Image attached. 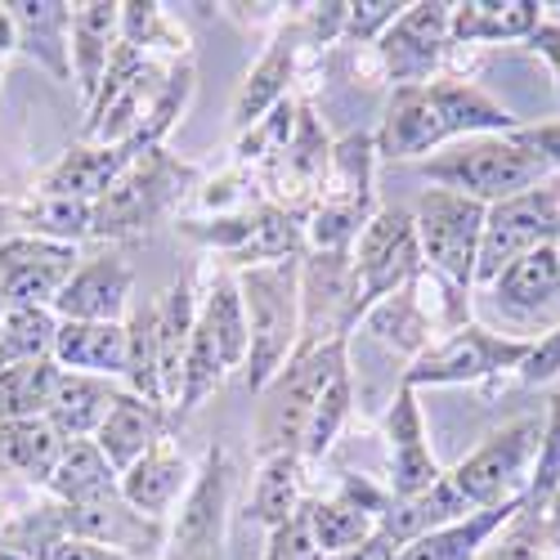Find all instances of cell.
<instances>
[{
    "instance_id": "cell-1",
    "label": "cell",
    "mask_w": 560,
    "mask_h": 560,
    "mask_svg": "<svg viewBox=\"0 0 560 560\" xmlns=\"http://www.w3.org/2000/svg\"><path fill=\"white\" fill-rule=\"evenodd\" d=\"M521 130L516 113L498 104L489 90L462 77H431L422 85H395L382 126L372 135L377 162H427L431 153L471 135Z\"/></svg>"
},
{
    "instance_id": "cell-2",
    "label": "cell",
    "mask_w": 560,
    "mask_h": 560,
    "mask_svg": "<svg viewBox=\"0 0 560 560\" xmlns=\"http://www.w3.org/2000/svg\"><path fill=\"white\" fill-rule=\"evenodd\" d=\"M233 283H238L247 310V337H252L243 382L252 395H260L292 363L301 346V256L238 269Z\"/></svg>"
},
{
    "instance_id": "cell-3",
    "label": "cell",
    "mask_w": 560,
    "mask_h": 560,
    "mask_svg": "<svg viewBox=\"0 0 560 560\" xmlns=\"http://www.w3.org/2000/svg\"><path fill=\"white\" fill-rule=\"evenodd\" d=\"M417 175L431 179L435 189L476 198L485 207L506 202V198H521V194H529V189H538V184L551 179L547 162L525 144L516 130H511V135L457 139V144L431 153L427 162H417Z\"/></svg>"
},
{
    "instance_id": "cell-4",
    "label": "cell",
    "mask_w": 560,
    "mask_h": 560,
    "mask_svg": "<svg viewBox=\"0 0 560 560\" xmlns=\"http://www.w3.org/2000/svg\"><path fill=\"white\" fill-rule=\"evenodd\" d=\"M198 189V166L175 158L166 144L139 153L95 202V233L90 238H139L153 224L171 220L179 202Z\"/></svg>"
},
{
    "instance_id": "cell-5",
    "label": "cell",
    "mask_w": 560,
    "mask_h": 560,
    "mask_svg": "<svg viewBox=\"0 0 560 560\" xmlns=\"http://www.w3.org/2000/svg\"><path fill=\"white\" fill-rule=\"evenodd\" d=\"M377 144L372 135L350 130L332 144L318 202L305 220V252H350L363 224L377 215Z\"/></svg>"
},
{
    "instance_id": "cell-6",
    "label": "cell",
    "mask_w": 560,
    "mask_h": 560,
    "mask_svg": "<svg viewBox=\"0 0 560 560\" xmlns=\"http://www.w3.org/2000/svg\"><path fill=\"white\" fill-rule=\"evenodd\" d=\"M466 323H471V292L431 273L427 265L417 269L408 288H399L395 296L377 301L363 314V328L372 337L412 359H422L431 346H440L444 337L466 328Z\"/></svg>"
},
{
    "instance_id": "cell-7",
    "label": "cell",
    "mask_w": 560,
    "mask_h": 560,
    "mask_svg": "<svg viewBox=\"0 0 560 560\" xmlns=\"http://www.w3.org/2000/svg\"><path fill=\"white\" fill-rule=\"evenodd\" d=\"M341 368H350V341H328L318 350L296 354L278 377L260 390V412H256V453H301L305 427L314 417V404Z\"/></svg>"
},
{
    "instance_id": "cell-8",
    "label": "cell",
    "mask_w": 560,
    "mask_h": 560,
    "mask_svg": "<svg viewBox=\"0 0 560 560\" xmlns=\"http://www.w3.org/2000/svg\"><path fill=\"white\" fill-rule=\"evenodd\" d=\"M538 444H542V422L538 417H516V422L493 431L471 457H462L444 476L466 502V511H485L511 498H525L534 462H538Z\"/></svg>"
},
{
    "instance_id": "cell-9",
    "label": "cell",
    "mask_w": 560,
    "mask_h": 560,
    "mask_svg": "<svg viewBox=\"0 0 560 560\" xmlns=\"http://www.w3.org/2000/svg\"><path fill=\"white\" fill-rule=\"evenodd\" d=\"M485 202L462 198L448 189H427L412 211L417 224V247H422V265L448 283L476 288V260H480V238H485Z\"/></svg>"
},
{
    "instance_id": "cell-10",
    "label": "cell",
    "mask_w": 560,
    "mask_h": 560,
    "mask_svg": "<svg viewBox=\"0 0 560 560\" xmlns=\"http://www.w3.org/2000/svg\"><path fill=\"white\" fill-rule=\"evenodd\" d=\"M229 506H233V462L224 444H211L202 466L194 471L189 493L179 498L162 560H224Z\"/></svg>"
},
{
    "instance_id": "cell-11",
    "label": "cell",
    "mask_w": 560,
    "mask_h": 560,
    "mask_svg": "<svg viewBox=\"0 0 560 560\" xmlns=\"http://www.w3.org/2000/svg\"><path fill=\"white\" fill-rule=\"evenodd\" d=\"M560 243V179H547L538 189L493 202L485 211V238L476 260V288H489L493 278L538 247Z\"/></svg>"
},
{
    "instance_id": "cell-12",
    "label": "cell",
    "mask_w": 560,
    "mask_h": 560,
    "mask_svg": "<svg viewBox=\"0 0 560 560\" xmlns=\"http://www.w3.org/2000/svg\"><path fill=\"white\" fill-rule=\"evenodd\" d=\"M534 337H502L489 332L480 323H466L453 337H444L440 346H431L422 359H412L404 368L399 386H476L502 372H516L521 359L529 354Z\"/></svg>"
},
{
    "instance_id": "cell-13",
    "label": "cell",
    "mask_w": 560,
    "mask_h": 560,
    "mask_svg": "<svg viewBox=\"0 0 560 560\" xmlns=\"http://www.w3.org/2000/svg\"><path fill=\"white\" fill-rule=\"evenodd\" d=\"M350 260H354V278H359V323H363V314L372 305L395 296L399 288H408L417 278V269H422V247H417L412 211L382 207L354 238Z\"/></svg>"
},
{
    "instance_id": "cell-14",
    "label": "cell",
    "mask_w": 560,
    "mask_h": 560,
    "mask_svg": "<svg viewBox=\"0 0 560 560\" xmlns=\"http://www.w3.org/2000/svg\"><path fill=\"white\" fill-rule=\"evenodd\" d=\"M354 328H359V278H354L350 252H305L301 256V346L296 354L318 350L328 341H350Z\"/></svg>"
},
{
    "instance_id": "cell-15",
    "label": "cell",
    "mask_w": 560,
    "mask_h": 560,
    "mask_svg": "<svg viewBox=\"0 0 560 560\" xmlns=\"http://www.w3.org/2000/svg\"><path fill=\"white\" fill-rule=\"evenodd\" d=\"M328 162H332V139L323 130V121L314 117L310 104H296V126H292V139L283 144V153L269 158L260 171V189H265V202L296 215L301 224L310 220L314 202H318V189H323V175H328Z\"/></svg>"
},
{
    "instance_id": "cell-16",
    "label": "cell",
    "mask_w": 560,
    "mask_h": 560,
    "mask_svg": "<svg viewBox=\"0 0 560 560\" xmlns=\"http://www.w3.org/2000/svg\"><path fill=\"white\" fill-rule=\"evenodd\" d=\"M448 14L453 5L444 0H417L377 36L372 55L390 85H422L435 77L440 59L448 55Z\"/></svg>"
},
{
    "instance_id": "cell-17",
    "label": "cell",
    "mask_w": 560,
    "mask_h": 560,
    "mask_svg": "<svg viewBox=\"0 0 560 560\" xmlns=\"http://www.w3.org/2000/svg\"><path fill=\"white\" fill-rule=\"evenodd\" d=\"M77 265V247L14 233L0 243V310H55Z\"/></svg>"
},
{
    "instance_id": "cell-18",
    "label": "cell",
    "mask_w": 560,
    "mask_h": 560,
    "mask_svg": "<svg viewBox=\"0 0 560 560\" xmlns=\"http://www.w3.org/2000/svg\"><path fill=\"white\" fill-rule=\"evenodd\" d=\"M390 502L386 485H372L363 476H346L337 493L328 498H305V516H310V534L323 547V556L350 551L359 542H368L377 534V521Z\"/></svg>"
},
{
    "instance_id": "cell-19",
    "label": "cell",
    "mask_w": 560,
    "mask_h": 560,
    "mask_svg": "<svg viewBox=\"0 0 560 560\" xmlns=\"http://www.w3.org/2000/svg\"><path fill=\"white\" fill-rule=\"evenodd\" d=\"M130 292H135V269L126 256L104 252L90 256L72 269L68 288L55 301V318L72 323H126L130 314Z\"/></svg>"
},
{
    "instance_id": "cell-20",
    "label": "cell",
    "mask_w": 560,
    "mask_h": 560,
    "mask_svg": "<svg viewBox=\"0 0 560 560\" xmlns=\"http://www.w3.org/2000/svg\"><path fill=\"white\" fill-rule=\"evenodd\" d=\"M386 453H390V476H386L390 498H417L444 476L431 444H427V417H422V404H417L412 386H399L390 399Z\"/></svg>"
},
{
    "instance_id": "cell-21",
    "label": "cell",
    "mask_w": 560,
    "mask_h": 560,
    "mask_svg": "<svg viewBox=\"0 0 560 560\" xmlns=\"http://www.w3.org/2000/svg\"><path fill=\"white\" fill-rule=\"evenodd\" d=\"M171 422H175L171 408L149 404V399H139V395H130V390L117 395L113 412L104 417V427L95 431V444H100V453L108 457V466L117 471V480H121V471H130V466L144 457L153 444L171 440Z\"/></svg>"
},
{
    "instance_id": "cell-22",
    "label": "cell",
    "mask_w": 560,
    "mask_h": 560,
    "mask_svg": "<svg viewBox=\"0 0 560 560\" xmlns=\"http://www.w3.org/2000/svg\"><path fill=\"white\" fill-rule=\"evenodd\" d=\"M194 471L198 466H189V457L179 453V444L162 440V444H153L144 457H139L130 471H121L117 489L135 511H144V516H153V521H166L171 506H179V498L189 493Z\"/></svg>"
},
{
    "instance_id": "cell-23",
    "label": "cell",
    "mask_w": 560,
    "mask_h": 560,
    "mask_svg": "<svg viewBox=\"0 0 560 560\" xmlns=\"http://www.w3.org/2000/svg\"><path fill=\"white\" fill-rule=\"evenodd\" d=\"M121 45V5L117 0H85L72 5V81L81 90V100L90 108V100L100 95V81Z\"/></svg>"
},
{
    "instance_id": "cell-24",
    "label": "cell",
    "mask_w": 560,
    "mask_h": 560,
    "mask_svg": "<svg viewBox=\"0 0 560 560\" xmlns=\"http://www.w3.org/2000/svg\"><path fill=\"white\" fill-rule=\"evenodd\" d=\"M198 323V292L194 278H175V283L153 301V346H158V372H162V399L175 417L179 382H184V354Z\"/></svg>"
},
{
    "instance_id": "cell-25",
    "label": "cell",
    "mask_w": 560,
    "mask_h": 560,
    "mask_svg": "<svg viewBox=\"0 0 560 560\" xmlns=\"http://www.w3.org/2000/svg\"><path fill=\"white\" fill-rule=\"evenodd\" d=\"M14 23V45L32 55L55 81H72V5L63 0H14L5 5Z\"/></svg>"
},
{
    "instance_id": "cell-26",
    "label": "cell",
    "mask_w": 560,
    "mask_h": 560,
    "mask_svg": "<svg viewBox=\"0 0 560 560\" xmlns=\"http://www.w3.org/2000/svg\"><path fill=\"white\" fill-rule=\"evenodd\" d=\"M296 55H301V36L288 23L283 32L265 45V55L252 63V72L238 85V95H233V130H238V135L252 130L265 113H273L278 104L288 100V85H292V72H296Z\"/></svg>"
},
{
    "instance_id": "cell-27",
    "label": "cell",
    "mask_w": 560,
    "mask_h": 560,
    "mask_svg": "<svg viewBox=\"0 0 560 560\" xmlns=\"http://www.w3.org/2000/svg\"><path fill=\"white\" fill-rule=\"evenodd\" d=\"M139 158L135 144H77L68 149L50 171L36 179L40 194H63L81 202H100L108 194V184Z\"/></svg>"
},
{
    "instance_id": "cell-28",
    "label": "cell",
    "mask_w": 560,
    "mask_h": 560,
    "mask_svg": "<svg viewBox=\"0 0 560 560\" xmlns=\"http://www.w3.org/2000/svg\"><path fill=\"white\" fill-rule=\"evenodd\" d=\"M493 305L511 318H538L560 301V243L538 247L521 260H511L493 283Z\"/></svg>"
},
{
    "instance_id": "cell-29",
    "label": "cell",
    "mask_w": 560,
    "mask_h": 560,
    "mask_svg": "<svg viewBox=\"0 0 560 560\" xmlns=\"http://www.w3.org/2000/svg\"><path fill=\"white\" fill-rule=\"evenodd\" d=\"M538 0H462L448 14V45H502V40H529L542 23Z\"/></svg>"
},
{
    "instance_id": "cell-30",
    "label": "cell",
    "mask_w": 560,
    "mask_h": 560,
    "mask_svg": "<svg viewBox=\"0 0 560 560\" xmlns=\"http://www.w3.org/2000/svg\"><path fill=\"white\" fill-rule=\"evenodd\" d=\"M55 363L63 372H85V377H126V323H72L59 318L55 332Z\"/></svg>"
},
{
    "instance_id": "cell-31",
    "label": "cell",
    "mask_w": 560,
    "mask_h": 560,
    "mask_svg": "<svg viewBox=\"0 0 560 560\" xmlns=\"http://www.w3.org/2000/svg\"><path fill=\"white\" fill-rule=\"evenodd\" d=\"M525 506V498H511V502H498V506H485V511H471L453 525H440L422 538H412L395 560H476L485 551V542L516 516Z\"/></svg>"
},
{
    "instance_id": "cell-32",
    "label": "cell",
    "mask_w": 560,
    "mask_h": 560,
    "mask_svg": "<svg viewBox=\"0 0 560 560\" xmlns=\"http://www.w3.org/2000/svg\"><path fill=\"white\" fill-rule=\"evenodd\" d=\"M121 386L108 377H85V372H59V386L50 399V422L63 440H95V431L104 427V417L113 412Z\"/></svg>"
},
{
    "instance_id": "cell-33",
    "label": "cell",
    "mask_w": 560,
    "mask_h": 560,
    "mask_svg": "<svg viewBox=\"0 0 560 560\" xmlns=\"http://www.w3.org/2000/svg\"><path fill=\"white\" fill-rule=\"evenodd\" d=\"M5 215L19 224V233H27V238H45V243H68V247H77L81 238H90V233H95V202L63 198V194H40V189H32L27 198L10 202Z\"/></svg>"
},
{
    "instance_id": "cell-34",
    "label": "cell",
    "mask_w": 560,
    "mask_h": 560,
    "mask_svg": "<svg viewBox=\"0 0 560 560\" xmlns=\"http://www.w3.org/2000/svg\"><path fill=\"white\" fill-rule=\"evenodd\" d=\"M117 485L121 480H117V471L108 466V457L100 453L95 440H68L50 480H45V493H50V502L81 506V502H100V498L121 493Z\"/></svg>"
},
{
    "instance_id": "cell-35",
    "label": "cell",
    "mask_w": 560,
    "mask_h": 560,
    "mask_svg": "<svg viewBox=\"0 0 560 560\" xmlns=\"http://www.w3.org/2000/svg\"><path fill=\"white\" fill-rule=\"evenodd\" d=\"M305 502V462L301 453H269L256 466V485H252V502L247 516L265 529H278L283 521H292Z\"/></svg>"
},
{
    "instance_id": "cell-36",
    "label": "cell",
    "mask_w": 560,
    "mask_h": 560,
    "mask_svg": "<svg viewBox=\"0 0 560 560\" xmlns=\"http://www.w3.org/2000/svg\"><path fill=\"white\" fill-rule=\"evenodd\" d=\"M63 444L68 440L45 422V417H32V422H0V471L45 489Z\"/></svg>"
},
{
    "instance_id": "cell-37",
    "label": "cell",
    "mask_w": 560,
    "mask_h": 560,
    "mask_svg": "<svg viewBox=\"0 0 560 560\" xmlns=\"http://www.w3.org/2000/svg\"><path fill=\"white\" fill-rule=\"evenodd\" d=\"M198 318L211 328V337H215V346H220V359H224V368H229V377H233V372H243L252 337H247V310H243L238 283H233L229 269H220V273L211 278L207 296L198 301Z\"/></svg>"
},
{
    "instance_id": "cell-38",
    "label": "cell",
    "mask_w": 560,
    "mask_h": 560,
    "mask_svg": "<svg viewBox=\"0 0 560 560\" xmlns=\"http://www.w3.org/2000/svg\"><path fill=\"white\" fill-rule=\"evenodd\" d=\"M59 372H63V368H59L55 359L0 368V422H32V417L50 412Z\"/></svg>"
},
{
    "instance_id": "cell-39",
    "label": "cell",
    "mask_w": 560,
    "mask_h": 560,
    "mask_svg": "<svg viewBox=\"0 0 560 560\" xmlns=\"http://www.w3.org/2000/svg\"><path fill=\"white\" fill-rule=\"evenodd\" d=\"M55 310H0V368L55 359Z\"/></svg>"
},
{
    "instance_id": "cell-40",
    "label": "cell",
    "mask_w": 560,
    "mask_h": 560,
    "mask_svg": "<svg viewBox=\"0 0 560 560\" xmlns=\"http://www.w3.org/2000/svg\"><path fill=\"white\" fill-rule=\"evenodd\" d=\"M556 556H560V542H556L547 516H542V511L521 506L516 516H511V521L485 542V551H480L476 560H556Z\"/></svg>"
},
{
    "instance_id": "cell-41",
    "label": "cell",
    "mask_w": 560,
    "mask_h": 560,
    "mask_svg": "<svg viewBox=\"0 0 560 560\" xmlns=\"http://www.w3.org/2000/svg\"><path fill=\"white\" fill-rule=\"evenodd\" d=\"M354 408V372L341 368L337 377L323 386L318 404H314V417H310V427H305V444H301V462H323L332 453L341 427H346V417Z\"/></svg>"
},
{
    "instance_id": "cell-42",
    "label": "cell",
    "mask_w": 560,
    "mask_h": 560,
    "mask_svg": "<svg viewBox=\"0 0 560 560\" xmlns=\"http://www.w3.org/2000/svg\"><path fill=\"white\" fill-rule=\"evenodd\" d=\"M292 126H296V100H283L273 113H265L252 130L238 135V166H265L269 158L283 153V144L292 139Z\"/></svg>"
},
{
    "instance_id": "cell-43",
    "label": "cell",
    "mask_w": 560,
    "mask_h": 560,
    "mask_svg": "<svg viewBox=\"0 0 560 560\" xmlns=\"http://www.w3.org/2000/svg\"><path fill=\"white\" fill-rule=\"evenodd\" d=\"M560 493V395H551L547 404V422H542V444H538V462L525 489V506L529 511H547V502Z\"/></svg>"
},
{
    "instance_id": "cell-44",
    "label": "cell",
    "mask_w": 560,
    "mask_h": 560,
    "mask_svg": "<svg viewBox=\"0 0 560 560\" xmlns=\"http://www.w3.org/2000/svg\"><path fill=\"white\" fill-rule=\"evenodd\" d=\"M404 14V5L399 0H354V5H346V32H341V40H350V45H377V36L395 23Z\"/></svg>"
},
{
    "instance_id": "cell-45",
    "label": "cell",
    "mask_w": 560,
    "mask_h": 560,
    "mask_svg": "<svg viewBox=\"0 0 560 560\" xmlns=\"http://www.w3.org/2000/svg\"><path fill=\"white\" fill-rule=\"evenodd\" d=\"M265 560H328L323 547L314 542L310 534V516H305V502L292 521H283L278 529H269V542H265Z\"/></svg>"
},
{
    "instance_id": "cell-46",
    "label": "cell",
    "mask_w": 560,
    "mask_h": 560,
    "mask_svg": "<svg viewBox=\"0 0 560 560\" xmlns=\"http://www.w3.org/2000/svg\"><path fill=\"white\" fill-rule=\"evenodd\" d=\"M511 377H516V386H525V390L551 386L560 377V323H556L551 332H542V337L529 341V354L521 359V368L511 372Z\"/></svg>"
},
{
    "instance_id": "cell-47",
    "label": "cell",
    "mask_w": 560,
    "mask_h": 560,
    "mask_svg": "<svg viewBox=\"0 0 560 560\" xmlns=\"http://www.w3.org/2000/svg\"><path fill=\"white\" fill-rule=\"evenodd\" d=\"M341 32H346V5L341 0H328V5H305L296 14V36L305 45H332V40H341Z\"/></svg>"
},
{
    "instance_id": "cell-48",
    "label": "cell",
    "mask_w": 560,
    "mask_h": 560,
    "mask_svg": "<svg viewBox=\"0 0 560 560\" xmlns=\"http://www.w3.org/2000/svg\"><path fill=\"white\" fill-rule=\"evenodd\" d=\"M525 144L547 162V171H551V179H560V121H538V126H521L516 130Z\"/></svg>"
},
{
    "instance_id": "cell-49",
    "label": "cell",
    "mask_w": 560,
    "mask_h": 560,
    "mask_svg": "<svg viewBox=\"0 0 560 560\" xmlns=\"http://www.w3.org/2000/svg\"><path fill=\"white\" fill-rule=\"evenodd\" d=\"M36 560H130V556H121L113 547H100V542H85V538H59V542L45 547Z\"/></svg>"
},
{
    "instance_id": "cell-50",
    "label": "cell",
    "mask_w": 560,
    "mask_h": 560,
    "mask_svg": "<svg viewBox=\"0 0 560 560\" xmlns=\"http://www.w3.org/2000/svg\"><path fill=\"white\" fill-rule=\"evenodd\" d=\"M525 45H529L534 55H542V59L551 63V77H556V95H560V23L542 14V23L529 32V40H525Z\"/></svg>"
},
{
    "instance_id": "cell-51",
    "label": "cell",
    "mask_w": 560,
    "mask_h": 560,
    "mask_svg": "<svg viewBox=\"0 0 560 560\" xmlns=\"http://www.w3.org/2000/svg\"><path fill=\"white\" fill-rule=\"evenodd\" d=\"M395 556H399V547H395L390 538L372 534L368 542H359V547H350V551H337V556H328V560H395Z\"/></svg>"
},
{
    "instance_id": "cell-52",
    "label": "cell",
    "mask_w": 560,
    "mask_h": 560,
    "mask_svg": "<svg viewBox=\"0 0 560 560\" xmlns=\"http://www.w3.org/2000/svg\"><path fill=\"white\" fill-rule=\"evenodd\" d=\"M542 516H547V525H551V534H556V542H560V493L547 502V511H542Z\"/></svg>"
},
{
    "instance_id": "cell-53",
    "label": "cell",
    "mask_w": 560,
    "mask_h": 560,
    "mask_svg": "<svg viewBox=\"0 0 560 560\" xmlns=\"http://www.w3.org/2000/svg\"><path fill=\"white\" fill-rule=\"evenodd\" d=\"M0 560H27L23 551H10V547H0Z\"/></svg>"
},
{
    "instance_id": "cell-54",
    "label": "cell",
    "mask_w": 560,
    "mask_h": 560,
    "mask_svg": "<svg viewBox=\"0 0 560 560\" xmlns=\"http://www.w3.org/2000/svg\"><path fill=\"white\" fill-rule=\"evenodd\" d=\"M0 68H5V59H0Z\"/></svg>"
}]
</instances>
